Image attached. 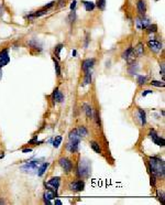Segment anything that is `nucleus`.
Instances as JSON below:
<instances>
[{
	"mask_svg": "<svg viewBox=\"0 0 165 205\" xmlns=\"http://www.w3.org/2000/svg\"><path fill=\"white\" fill-rule=\"evenodd\" d=\"M152 93H153V91H151V89H147V91L142 92V94H141V95L144 97V96H147L148 94H152Z\"/></svg>",
	"mask_w": 165,
	"mask_h": 205,
	"instance_id": "72a5a7b5",
	"label": "nucleus"
},
{
	"mask_svg": "<svg viewBox=\"0 0 165 205\" xmlns=\"http://www.w3.org/2000/svg\"><path fill=\"white\" fill-rule=\"evenodd\" d=\"M40 160H33V161H30L29 163L24 164V166L21 167V170L24 171V172H29V171H32V170H35L40 167Z\"/></svg>",
	"mask_w": 165,
	"mask_h": 205,
	"instance_id": "39448f33",
	"label": "nucleus"
},
{
	"mask_svg": "<svg viewBox=\"0 0 165 205\" xmlns=\"http://www.w3.org/2000/svg\"><path fill=\"white\" fill-rule=\"evenodd\" d=\"M62 140H63V138H62V136H57V137L55 138V139L53 140V147L54 148H58L61 145V142H62Z\"/></svg>",
	"mask_w": 165,
	"mask_h": 205,
	"instance_id": "5701e85b",
	"label": "nucleus"
},
{
	"mask_svg": "<svg viewBox=\"0 0 165 205\" xmlns=\"http://www.w3.org/2000/svg\"><path fill=\"white\" fill-rule=\"evenodd\" d=\"M49 166H50L49 162H44L42 166L40 164V168L37 169V175H39V177H42V175L45 173V171H46V169H47V167Z\"/></svg>",
	"mask_w": 165,
	"mask_h": 205,
	"instance_id": "dca6fc26",
	"label": "nucleus"
},
{
	"mask_svg": "<svg viewBox=\"0 0 165 205\" xmlns=\"http://www.w3.org/2000/svg\"><path fill=\"white\" fill-rule=\"evenodd\" d=\"M84 110H85V114H86L87 118H88V119H93L94 115H93V108H91V106L85 104V105H84Z\"/></svg>",
	"mask_w": 165,
	"mask_h": 205,
	"instance_id": "f3484780",
	"label": "nucleus"
},
{
	"mask_svg": "<svg viewBox=\"0 0 165 205\" xmlns=\"http://www.w3.org/2000/svg\"><path fill=\"white\" fill-rule=\"evenodd\" d=\"M94 64H95V58H87L81 64V70L84 72H88V71H90L93 68Z\"/></svg>",
	"mask_w": 165,
	"mask_h": 205,
	"instance_id": "9d476101",
	"label": "nucleus"
},
{
	"mask_svg": "<svg viewBox=\"0 0 165 205\" xmlns=\"http://www.w3.org/2000/svg\"><path fill=\"white\" fill-rule=\"evenodd\" d=\"M133 53H134L137 56L143 55V53H144V47H143V44H142V43H139V44H138L137 47L134 48V50H133Z\"/></svg>",
	"mask_w": 165,
	"mask_h": 205,
	"instance_id": "2eb2a0df",
	"label": "nucleus"
},
{
	"mask_svg": "<svg viewBox=\"0 0 165 205\" xmlns=\"http://www.w3.org/2000/svg\"><path fill=\"white\" fill-rule=\"evenodd\" d=\"M137 8H138V11L141 16H144L145 12H147V5H145V1L144 0H139L137 3Z\"/></svg>",
	"mask_w": 165,
	"mask_h": 205,
	"instance_id": "f8f14e48",
	"label": "nucleus"
},
{
	"mask_svg": "<svg viewBox=\"0 0 165 205\" xmlns=\"http://www.w3.org/2000/svg\"><path fill=\"white\" fill-rule=\"evenodd\" d=\"M133 52V49L132 48H129L128 50H127V51H124L123 52V54H122V58H124V60H128L129 58V56L131 55V53H132Z\"/></svg>",
	"mask_w": 165,
	"mask_h": 205,
	"instance_id": "393cba45",
	"label": "nucleus"
},
{
	"mask_svg": "<svg viewBox=\"0 0 165 205\" xmlns=\"http://www.w3.org/2000/svg\"><path fill=\"white\" fill-rule=\"evenodd\" d=\"M53 5H54V2H50L49 5H47V6H45L44 8H45V9H49V8H51V7H52V6H53Z\"/></svg>",
	"mask_w": 165,
	"mask_h": 205,
	"instance_id": "58836bf2",
	"label": "nucleus"
},
{
	"mask_svg": "<svg viewBox=\"0 0 165 205\" xmlns=\"http://www.w3.org/2000/svg\"><path fill=\"white\" fill-rule=\"evenodd\" d=\"M10 62V56H9V50L5 49L0 52V68L6 66Z\"/></svg>",
	"mask_w": 165,
	"mask_h": 205,
	"instance_id": "20e7f679",
	"label": "nucleus"
},
{
	"mask_svg": "<svg viewBox=\"0 0 165 205\" xmlns=\"http://www.w3.org/2000/svg\"><path fill=\"white\" fill-rule=\"evenodd\" d=\"M72 55H73V56H75V55H76V51H75V50L72 52Z\"/></svg>",
	"mask_w": 165,
	"mask_h": 205,
	"instance_id": "a19ab883",
	"label": "nucleus"
},
{
	"mask_svg": "<svg viewBox=\"0 0 165 205\" xmlns=\"http://www.w3.org/2000/svg\"><path fill=\"white\" fill-rule=\"evenodd\" d=\"M53 62H54V66H55V70H56V74H57V76L60 77V76H61V68H60V64H58V62L55 60V58H53Z\"/></svg>",
	"mask_w": 165,
	"mask_h": 205,
	"instance_id": "bb28decb",
	"label": "nucleus"
},
{
	"mask_svg": "<svg viewBox=\"0 0 165 205\" xmlns=\"http://www.w3.org/2000/svg\"><path fill=\"white\" fill-rule=\"evenodd\" d=\"M55 204H58V205H62V202L60 200H55Z\"/></svg>",
	"mask_w": 165,
	"mask_h": 205,
	"instance_id": "ea45409f",
	"label": "nucleus"
},
{
	"mask_svg": "<svg viewBox=\"0 0 165 205\" xmlns=\"http://www.w3.org/2000/svg\"><path fill=\"white\" fill-rule=\"evenodd\" d=\"M90 148L97 153H101V148H100L99 143L96 141H90Z\"/></svg>",
	"mask_w": 165,
	"mask_h": 205,
	"instance_id": "aec40b11",
	"label": "nucleus"
},
{
	"mask_svg": "<svg viewBox=\"0 0 165 205\" xmlns=\"http://www.w3.org/2000/svg\"><path fill=\"white\" fill-rule=\"evenodd\" d=\"M70 189L72 191H76V192H80L85 189V182L79 180V181H75L73 183H70Z\"/></svg>",
	"mask_w": 165,
	"mask_h": 205,
	"instance_id": "1a4fd4ad",
	"label": "nucleus"
},
{
	"mask_svg": "<svg viewBox=\"0 0 165 205\" xmlns=\"http://www.w3.org/2000/svg\"><path fill=\"white\" fill-rule=\"evenodd\" d=\"M148 45H149L150 50L155 52V53H158V52H160L162 50V43L158 42V40H150L148 42Z\"/></svg>",
	"mask_w": 165,
	"mask_h": 205,
	"instance_id": "6e6552de",
	"label": "nucleus"
},
{
	"mask_svg": "<svg viewBox=\"0 0 165 205\" xmlns=\"http://www.w3.org/2000/svg\"><path fill=\"white\" fill-rule=\"evenodd\" d=\"M76 3H77L76 0H74V1L72 2V5H70V10H72V11L73 10H75V8H76Z\"/></svg>",
	"mask_w": 165,
	"mask_h": 205,
	"instance_id": "f704fd0d",
	"label": "nucleus"
},
{
	"mask_svg": "<svg viewBox=\"0 0 165 205\" xmlns=\"http://www.w3.org/2000/svg\"><path fill=\"white\" fill-rule=\"evenodd\" d=\"M161 74H162V76H164V64L161 65Z\"/></svg>",
	"mask_w": 165,
	"mask_h": 205,
	"instance_id": "4c0bfd02",
	"label": "nucleus"
},
{
	"mask_svg": "<svg viewBox=\"0 0 165 205\" xmlns=\"http://www.w3.org/2000/svg\"><path fill=\"white\" fill-rule=\"evenodd\" d=\"M78 177L80 178H86L88 177L89 172H90V167H89V162L88 161H80L79 163V167H78Z\"/></svg>",
	"mask_w": 165,
	"mask_h": 205,
	"instance_id": "7ed1b4c3",
	"label": "nucleus"
},
{
	"mask_svg": "<svg viewBox=\"0 0 165 205\" xmlns=\"http://www.w3.org/2000/svg\"><path fill=\"white\" fill-rule=\"evenodd\" d=\"M84 3V7L86 9V11H93L95 9V3L91 2V1H83Z\"/></svg>",
	"mask_w": 165,
	"mask_h": 205,
	"instance_id": "412c9836",
	"label": "nucleus"
},
{
	"mask_svg": "<svg viewBox=\"0 0 165 205\" xmlns=\"http://www.w3.org/2000/svg\"><path fill=\"white\" fill-rule=\"evenodd\" d=\"M60 183H61V178L55 177V178H52V179L47 182V185H51L53 189L57 190L58 187H60Z\"/></svg>",
	"mask_w": 165,
	"mask_h": 205,
	"instance_id": "4468645a",
	"label": "nucleus"
},
{
	"mask_svg": "<svg viewBox=\"0 0 165 205\" xmlns=\"http://www.w3.org/2000/svg\"><path fill=\"white\" fill-rule=\"evenodd\" d=\"M75 19H76V14H75V11L73 10V12L70 14V22H74V21H75Z\"/></svg>",
	"mask_w": 165,
	"mask_h": 205,
	"instance_id": "473e14b6",
	"label": "nucleus"
},
{
	"mask_svg": "<svg viewBox=\"0 0 165 205\" xmlns=\"http://www.w3.org/2000/svg\"><path fill=\"white\" fill-rule=\"evenodd\" d=\"M97 7L99 8L100 10H105L106 8V0H97Z\"/></svg>",
	"mask_w": 165,
	"mask_h": 205,
	"instance_id": "a878e982",
	"label": "nucleus"
},
{
	"mask_svg": "<svg viewBox=\"0 0 165 205\" xmlns=\"http://www.w3.org/2000/svg\"><path fill=\"white\" fill-rule=\"evenodd\" d=\"M62 49H63V44H58L57 47L54 49V53H55L57 58H60V53H61V51H62Z\"/></svg>",
	"mask_w": 165,
	"mask_h": 205,
	"instance_id": "cd10ccee",
	"label": "nucleus"
},
{
	"mask_svg": "<svg viewBox=\"0 0 165 205\" xmlns=\"http://www.w3.org/2000/svg\"><path fill=\"white\" fill-rule=\"evenodd\" d=\"M52 99L54 100V102H62L64 100L63 94L61 93L58 88H56L55 91L52 93Z\"/></svg>",
	"mask_w": 165,
	"mask_h": 205,
	"instance_id": "9b49d317",
	"label": "nucleus"
},
{
	"mask_svg": "<svg viewBox=\"0 0 165 205\" xmlns=\"http://www.w3.org/2000/svg\"><path fill=\"white\" fill-rule=\"evenodd\" d=\"M145 83H147V76H143V75H140V76H138V84H139L140 86L144 85Z\"/></svg>",
	"mask_w": 165,
	"mask_h": 205,
	"instance_id": "b1692460",
	"label": "nucleus"
},
{
	"mask_svg": "<svg viewBox=\"0 0 165 205\" xmlns=\"http://www.w3.org/2000/svg\"><path fill=\"white\" fill-rule=\"evenodd\" d=\"M91 83V73L90 71L85 72V78H84V84L83 85H88Z\"/></svg>",
	"mask_w": 165,
	"mask_h": 205,
	"instance_id": "4be33fe9",
	"label": "nucleus"
},
{
	"mask_svg": "<svg viewBox=\"0 0 165 205\" xmlns=\"http://www.w3.org/2000/svg\"><path fill=\"white\" fill-rule=\"evenodd\" d=\"M58 162H60V166L62 167V168L64 169V171L65 172H70L73 169V163L70 160H68L67 158H61L60 160H58Z\"/></svg>",
	"mask_w": 165,
	"mask_h": 205,
	"instance_id": "0eeeda50",
	"label": "nucleus"
},
{
	"mask_svg": "<svg viewBox=\"0 0 165 205\" xmlns=\"http://www.w3.org/2000/svg\"><path fill=\"white\" fill-rule=\"evenodd\" d=\"M55 196H56V192L51 191V190L49 189V191L44 194V202L46 203V204H51V201L53 200V198H55Z\"/></svg>",
	"mask_w": 165,
	"mask_h": 205,
	"instance_id": "ddd939ff",
	"label": "nucleus"
},
{
	"mask_svg": "<svg viewBox=\"0 0 165 205\" xmlns=\"http://www.w3.org/2000/svg\"><path fill=\"white\" fill-rule=\"evenodd\" d=\"M68 139H70V142L67 145V149L70 150L72 153L76 152L78 150V146H79V140H80V136L77 132V129H74L70 132V136H68Z\"/></svg>",
	"mask_w": 165,
	"mask_h": 205,
	"instance_id": "f03ea898",
	"label": "nucleus"
},
{
	"mask_svg": "<svg viewBox=\"0 0 165 205\" xmlns=\"http://www.w3.org/2000/svg\"><path fill=\"white\" fill-rule=\"evenodd\" d=\"M77 132H78V135L80 136V137H86V136L88 135V130H87L85 126H79L78 128H77Z\"/></svg>",
	"mask_w": 165,
	"mask_h": 205,
	"instance_id": "6ab92c4d",
	"label": "nucleus"
},
{
	"mask_svg": "<svg viewBox=\"0 0 165 205\" xmlns=\"http://www.w3.org/2000/svg\"><path fill=\"white\" fill-rule=\"evenodd\" d=\"M149 169L152 175L154 177H164L165 173V164L162 159L158 157H150L149 158Z\"/></svg>",
	"mask_w": 165,
	"mask_h": 205,
	"instance_id": "f257e3e1",
	"label": "nucleus"
},
{
	"mask_svg": "<svg viewBox=\"0 0 165 205\" xmlns=\"http://www.w3.org/2000/svg\"><path fill=\"white\" fill-rule=\"evenodd\" d=\"M158 200L161 201V203H164V193L163 192H160V191H158Z\"/></svg>",
	"mask_w": 165,
	"mask_h": 205,
	"instance_id": "2f4dec72",
	"label": "nucleus"
},
{
	"mask_svg": "<svg viewBox=\"0 0 165 205\" xmlns=\"http://www.w3.org/2000/svg\"><path fill=\"white\" fill-rule=\"evenodd\" d=\"M151 85H153V86H156V87H164L165 86L164 82H161V81H152L151 82Z\"/></svg>",
	"mask_w": 165,
	"mask_h": 205,
	"instance_id": "c756f323",
	"label": "nucleus"
},
{
	"mask_svg": "<svg viewBox=\"0 0 165 205\" xmlns=\"http://www.w3.org/2000/svg\"><path fill=\"white\" fill-rule=\"evenodd\" d=\"M96 118H97V124L100 125V117H99V112H96Z\"/></svg>",
	"mask_w": 165,
	"mask_h": 205,
	"instance_id": "c9c22d12",
	"label": "nucleus"
},
{
	"mask_svg": "<svg viewBox=\"0 0 165 205\" xmlns=\"http://www.w3.org/2000/svg\"><path fill=\"white\" fill-rule=\"evenodd\" d=\"M139 116H140V119H141V124L145 125L147 124V114H145V112H144L143 109H141V108H139Z\"/></svg>",
	"mask_w": 165,
	"mask_h": 205,
	"instance_id": "a211bd4d",
	"label": "nucleus"
},
{
	"mask_svg": "<svg viewBox=\"0 0 165 205\" xmlns=\"http://www.w3.org/2000/svg\"><path fill=\"white\" fill-rule=\"evenodd\" d=\"M47 13V9H43V10H40V11H36L33 16H31L30 18H32V17H41V16H44V14Z\"/></svg>",
	"mask_w": 165,
	"mask_h": 205,
	"instance_id": "c85d7f7f",
	"label": "nucleus"
},
{
	"mask_svg": "<svg viewBox=\"0 0 165 205\" xmlns=\"http://www.w3.org/2000/svg\"><path fill=\"white\" fill-rule=\"evenodd\" d=\"M147 29H148V31H149V32H156V30H158V27H156L155 24H151V23H150L149 26L147 27Z\"/></svg>",
	"mask_w": 165,
	"mask_h": 205,
	"instance_id": "7c9ffc66",
	"label": "nucleus"
},
{
	"mask_svg": "<svg viewBox=\"0 0 165 205\" xmlns=\"http://www.w3.org/2000/svg\"><path fill=\"white\" fill-rule=\"evenodd\" d=\"M149 136H150V138L153 140V142L155 143V145L161 146V147H164V143H165V142H164V138H161L160 136H158V133L155 132V130L151 129V130H150Z\"/></svg>",
	"mask_w": 165,
	"mask_h": 205,
	"instance_id": "423d86ee",
	"label": "nucleus"
},
{
	"mask_svg": "<svg viewBox=\"0 0 165 205\" xmlns=\"http://www.w3.org/2000/svg\"><path fill=\"white\" fill-rule=\"evenodd\" d=\"M22 152H23V153H28V152H32V149H31V148H28V149H23V150H22Z\"/></svg>",
	"mask_w": 165,
	"mask_h": 205,
	"instance_id": "e433bc0d",
	"label": "nucleus"
}]
</instances>
